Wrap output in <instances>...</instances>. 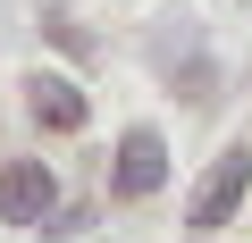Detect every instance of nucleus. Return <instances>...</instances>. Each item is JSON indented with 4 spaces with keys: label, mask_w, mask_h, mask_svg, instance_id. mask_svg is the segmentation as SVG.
<instances>
[{
    "label": "nucleus",
    "mask_w": 252,
    "mask_h": 243,
    "mask_svg": "<svg viewBox=\"0 0 252 243\" xmlns=\"http://www.w3.org/2000/svg\"><path fill=\"white\" fill-rule=\"evenodd\" d=\"M51 201H59V176L42 160H9V168H0V218H9V226H42Z\"/></svg>",
    "instance_id": "nucleus-1"
},
{
    "label": "nucleus",
    "mask_w": 252,
    "mask_h": 243,
    "mask_svg": "<svg viewBox=\"0 0 252 243\" xmlns=\"http://www.w3.org/2000/svg\"><path fill=\"white\" fill-rule=\"evenodd\" d=\"M244 176H252V160L244 151H219L210 160V176L193 185V201H185V226H227L235 218V201H244Z\"/></svg>",
    "instance_id": "nucleus-2"
},
{
    "label": "nucleus",
    "mask_w": 252,
    "mask_h": 243,
    "mask_svg": "<svg viewBox=\"0 0 252 243\" xmlns=\"http://www.w3.org/2000/svg\"><path fill=\"white\" fill-rule=\"evenodd\" d=\"M160 176H168V143L152 135V126H126L118 135V201H143V193H160Z\"/></svg>",
    "instance_id": "nucleus-3"
},
{
    "label": "nucleus",
    "mask_w": 252,
    "mask_h": 243,
    "mask_svg": "<svg viewBox=\"0 0 252 243\" xmlns=\"http://www.w3.org/2000/svg\"><path fill=\"white\" fill-rule=\"evenodd\" d=\"M26 101H34V117H42L51 135H76V126H84V92H76L67 76H34Z\"/></svg>",
    "instance_id": "nucleus-4"
}]
</instances>
